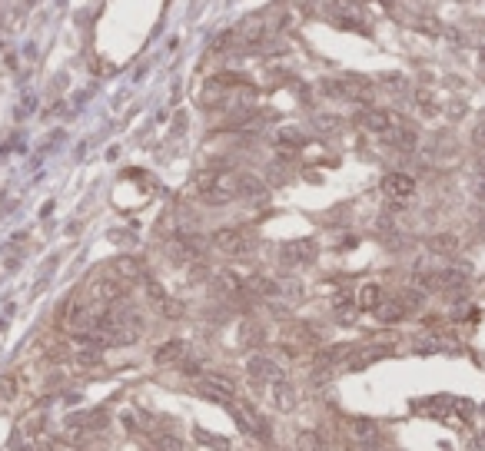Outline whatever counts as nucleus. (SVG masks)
Masks as SVG:
<instances>
[{
  "label": "nucleus",
  "mask_w": 485,
  "mask_h": 451,
  "mask_svg": "<svg viewBox=\"0 0 485 451\" xmlns=\"http://www.w3.org/2000/svg\"><path fill=\"white\" fill-rule=\"evenodd\" d=\"M213 242H217L219 252H226V256H233V259H253L256 249H259L256 233H250V229H236V226H230V229H217Z\"/></svg>",
  "instance_id": "f257e3e1"
},
{
  "label": "nucleus",
  "mask_w": 485,
  "mask_h": 451,
  "mask_svg": "<svg viewBox=\"0 0 485 451\" xmlns=\"http://www.w3.org/2000/svg\"><path fill=\"white\" fill-rule=\"evenodd\" d=\"M230 412H233V418H236V425H240L246 435H253V438H269L266 422L259 418V412H256V408L246 398H236V401H233Z\"/></svg>",
  "instance_id": "f03ea898"
},
{
  "label": "nucleus",
  "mask_w": 485,
  "mask_h": 451,
  "mask_svg": "<svg viewBox=\"0 0 485 451\" xmlns=\"http://www.w3.org/2000/svg\"><path fill=\"white\" fill-rule=\"evenodd\" d=\"M322 90L329 97H339V100H353V103H369L372 100V87L366 80H326Z\"/></svg>",
  "instance_id": "7ed1b4c3"
},
{
  "label": "nucleus",
  "mask_w": 485,
  "mask_h": 451,
  "mask_svg": "<svg viewBox=\"0 0 485 451\" xmlns=\"http://www.w3.org/2000/svg\"><path fill=\"white\" fill-rule=\"evenodd\" d=\"M246 375H250V382H253L256 389H269L276 378H282V368L273 359H266V355H253L246 362Z\"/></svg>",
  "instance_id": "20e7f679"
},
{
  "label": "nucleus",
  "mask_w": 485,
  "mask_h": 451,
  "mask_svg": "<svg viewBox=\"0 0 485 451\" xmlns=\"http://www.w3.org/2000/svg\"><path fill=\"white\" fill-rule=\"evenodd\" d=\"M200 391H203L206 398L219 401V405H226V408H230L233 401H236V385H233L230 378H223V375H203V382H200Z\"/></svg>",
  "instance_id": "39448f33"
},
{
  "label": "nucleus",
  "mask_w": 485,
  "mask_h": 451,
  "mask_svg": "<svg viewBox=\"0 0 485 451\" xmlns=\"http://www.w3.org/2000/svg\"><path fill=\"white\" fill-rule=\"evenodd\" d=\"M356 123H359V130H366V133H376V137H385L392 126L399 123L396 116L389 110H362L356 116Z\"/></svg>",
  "instance_id": "423d86ee"
},
{
  "label": "nucleus",
  "mask_w": 485,
  "mask_h": 451,
  "mask_svg": "<svg viewBox=\"0 0 485 451\" xmlns=\"http://www.w3.org/2000/svg\"><path fill=\"white\" fill-rule=\"evenodd\" d=\"M269 401H273L276 412H293L296 401H299V391H296V385L289 382V378L282 375V378H276V382L269 385Z\"/></svg>",
  "instance_id": "0eeeda50"
},
{
  "label": "nucleus",
  "mask_w": 485,
  "mask_h": 451,
  "mask_svg": "<svg viewBox=\"0 0 485 451\" xmlns=\"http://www.w3.org/2000/svg\"><path fill=\"white\" fill-rule=\"evenodd\" d=\"M383 193L389 196V200H396V202L412 200V196H416V179H412L409 173H389L383 179Z\"/></svg>",
  "instance_id": "6e6552de"
},
{
  "label": "nucleus",
  "mask_w": 485,
  "mask_h": 451,
  "mask_svg": "<svg viewBox=\"0 0 485 451\" xmlns=\"http://www.w3.org/2000/svg\"><path fill=\"white\" fill-rule=\"evenodd\" d=\"M123 292H127V286L120 282V279L107 276V279H97L93 286H90V296L97 302H103V305H116V302L123 299Z\"/></svg>",
  "instance_id": "1a4fd4ad"
},
{
  "label": "nucleus",
  "mask_w": 485,
  "mask_h": 451,
  "mask_svg": "<svg viewBox=\"0 0 485 451\" xmlns=\"http://www.w3.org/2000/svg\"><path fill=\"white\" fill-rule=\"evenodd\" d=\"M313 256H316V242H313V239H296V242H289V246L280 249V259L286 265H303V263H309Z\"/></svg>",
  "instance_id": "9d476101"
},
{
  "label": "nucleus",
  "mask_w": 485,
  "mask_h": 451,
  "mask_svg": "<svg viewBox=\"0 0 485 451\" xmlns=\"http://www.w3.org/2000/svg\"><path fill=\"white\" fill-rule=\"evenodd\" d=\"M183 355H186V342L183 338H170V342H163L153 352V362L156 365H183Z\"/></svg>",
  "instance_id": "9b49d317"
},
{
  "label": "nucleus",
  "mask_w": 485,
  "mask_h": 451,
  "mask_svg": "<svg viewBox=\"0 0 485 451\" xmlns=\"http://www.w3.org/2000/svg\"><path fill=\"white\" fill-rule=\"evenodd\" d=\"M379 305H383V286H379V282H366V286H359L356 309H362V312H376Z\"/></svg>",
  "instance_id": "f8f14e48"
},
{
  "label": "nucleus",
  "mask_w": 485,
  "mask_h": 451,
  "mask_svg": "<svg viewBox=\"0 0 485 451\" xmlns=\"http://www.w3.org/2000/svg\"><path fill=\"white\" fill-rule=\"evenodd\" d=\"M406 312H409V309L402 305V299H383V305L376 309V319L385 322V326H392V322H402Z\"/></svg>",
  "instance_id": "ddd939ff"
},
{
  "label": "nucleus",
  "mask_w": 485,
  "mask_h": 451,
  "mask_svg": "<svg viewBox=\"0 0 485 451\" xmlns=\"http://www.w3.org/2000/svg\"><path fill=\"white\" fill-rule=\"evenodd\" d=\"M349 435H353V441H372L379 438V425L372 422V418H349Z\"/></svg>",
  "instance_id": "4468645a"
},
{
  "label": "nucleus",
  "mask_w": 485,
  "mask_h": 451,
  "mask_svg": "<svg viewBox=\"0 0 485 451\" xmlns=\"http://www.w3.org/2000/svg\"><path fill=\"white\" fill-rule=\"evenodd\" d=\"M383 139L389 143V146H396V150H412V146H416V130H409V126L396 123Z\"/></svg>",
  "instance_id": "2eb2a0df"
},
{
  "label": "nucleus",
  "mask_w": 485,
  "mask_h": 451,
  "mask_svg": "<svg viewBox=\"0 0 485 451\" xmlns=\"http://www.w3.org/2000/svg\"><path fill=\"white\" fill-rule=\"evenodd\" d=\"M114 276L120 279V282H137V279H143L140 259H116V263H114Z\"/></svg>",
  "instance_id": "dca6fc26"
},
{
  "label": "nucleus",
  "mask_w": 485,
  "mask_h": 451,
  "mask_svg": "<svg viewBox=\"0 0 485 451\" xmlns=\"http://www.w3.org/2000/svg\"><path fill=\"white\" fill-rule=\"evenodd\" d=\"M296 451H326V441H322V435H316V431H303V435L296 438Z\"/></svg>",
  "instance_id": "f3484780"
},
{
  "label": "nucleus",
  "mask_w": 485,
  "mask_h": 451,
  "mask_svg": "<svg viewBox=\"0 0 485 451\" xmlns=\"http://www.w3.org/2000/svg\"><path fill=\"white\" fill-rule=\"evenodd\" d=\"M435 252H456L459 249V239L452 236V233H442V236H432V242H429Z\"/></svg>",
  "instance_id": "a211bd4d"
},
{
  "label": "nucleus",
  "mask_w": 485,
  "mask_h": 451,
  "mask_svg": "<svg viewBox=\"0 0 485 451\" xmlns=\"http://www.w3.org/2000/svg\"><path fill=\"white\" fill-rule=\"evenodd\" d=\"M156 309L166 315V319H179L183 315V302L170 299V296H163V299H156Z\"/></svg>",
  "instance_id": "6ab92c4d"
},
{
  "label": "nucleus",
  "mask_w": 485,
  "mask_h": 451,
  "mask_svg": "<svg viewBox=\"0 0 485 451\" xmlns=\"http://www.w3.org/2000/svg\"><path fill=\"white\" fill-rule=\"evenodd\" d=\"M17 398V375H4L0 378V401Z\"/></svg>",
  "instance_id": "aec40b11"
},
{
  "label": "nucleus",
  "mask_w": 485,
  "mask_h": 451,
  "mask_svg": "<svg viewBox=\"0 0 485 451\" xmlns=\"http://www.w3.org/2000/svg\"><path fill=\"white\" fill-rule=\"evenodd\" d=\"M280 146H303V133H299V130H280Z\"/></svg>",
  "instance_id": "412c9836"
}]
</instances>
